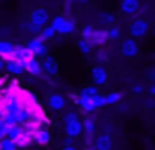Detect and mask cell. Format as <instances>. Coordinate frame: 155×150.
I'll return each mask as SVG.
<instances>
[{"label":"cell","instance_id":"obj_1","mask_svg":"<svg viewBox=\"0 0 155 150\" xmlns=\"http://www.w3.org/2000/svg\"><path fill=\"white\" fill-rule=\"evenodd\" d=\"M64 130L65 135L72 138H77L82 135V120L75 112H67L64 115Z\"/></svg>","mask_w":155,"mask_h":150},{"label":"cell","instance_id":"obj_2","mask_svg":"<svg viewBox=\"0 0 155 150\" xmlns=\"http://www.w3.org/2000/svg\"><path fill=\"white\" fill-rule=\"evenodd\" d=\"M127 32H128V35H130L132 38H135V40L142 38V37H145L148 32H150V23H148L145 18H135V20H132V22L128 23Z\"/></svg>","mask_w":155,"mask_h":150},{"label":"cell","instance_id":"obj_3","mask_svg":"<svg viewBox=\"0 0 155 150\" xmlns=\"http://www.w3.org/2000/svg\"><path fill=\"white\" fill-rule=\"evenodd\" d=\"M118 52L124 58H135L140 52V47H138L137 40L132 38V37H127L120 42V47H118Z\"/></svg>","mask_w":155,"mask_h":150},{"label":"cell","instance_id":"obj_4","mask_svg":"<svg viewBox=\"0 0 155 150\" xmlns=\"http://www.w3.org/2000/svg\"><path fill=\"white\" fill-rule=\"evenodd\" d=\"M25 47L30 50V53L35 57V58H44V57L47 55V52H48L47 43H45L44 40H40L37 35L32 37V38L28 40L27 43H25Z\"/></svg>","mask_w":155,"mask_h":150},{"label":"cell","instance_id":"obj_5","mask_svg":"<svg viewBox=\"0 0 155 150\" xmlns=\"http://www.w3.org/2000/svg\"><path fill=\"white\" fill-rule=\"evenodd\" d=\"M28 22L34 23V25H37L38 28H44V27L48 25V22H50V13H48L47 8H42V7L34 8L30 12V18H28Z\"/></svg>","mask_w":155,"mask_h":150},{"label":"cell","instance_id":"obj_6","mask_svg":"<svg viewBox=\"0 0 155 150\" xmlns=\"http://www.w3.org/2000/svg\"><path fill=\"white\" fill-rule=\"evenodd\" d=\"M90 78H92V83H94L95 87L107 85V82H108V70L105 68V65H94L90 68Z\"/></svg>","mask_w":155,"mask_h":150},{"label":"cell","instance_id":"obj_7","mask_svg":"<svg viewBox=\"0 0 155 150\" xmlns=\"http://www.w3.org/2000/svg\"><path fill=\"white\" fill-rule=\"evenodd\" d=\"M82 133L85 135V142L88 145L94 143V137L97 135V122L92 117H85L82 120Z\"/></svg>","mask_w":155,"mask_h":150},{"label":"cell","instance_id":"obj_8","mask_svg":"<svg viewBox=\"0 0 155 150\" xmlns=\"http://www.w3.org/2000/svg\"><path fill=\"white\" fill-rule=\"evenodd\" d=\"M94 150H112L114 147V140H112L110 133L107 132H102L98 135L94 137V143H92Z\"/></svg>","mask_w":155,"mask_h":150},{"label":"cell","instance_id":"obj_9","mask_svg":"<svg viewBox=\"0 0 155 150\" xmlns=\"http://www.w3.org/2000/svg\"><path fill=\"white\" fill-rule=\"evenodd\" d=\"M88 43H90L92 47H102L105 45V43L108 42L107 40V32H105L104 27H94V30H92V33L88 35Z\"/></svg>","mask_w":155,"mask_h":150},{"label":"cell","instance_id":"obj_10","mask_svg":"<svg viewBox=\"0 0 155 150\" xmlns=\"http://www.w3.org/2000/svg\"><path fill=\"white\" fill-rule=\"evenodd\" d=\"M40 62H42V70H44L45 75L54 77V75H57V73H58V63H57V60H55L54 55H48V53H47Z\"/></svg>","mask_w":155,"mask_h":150},{"label":"cell","instance_id":"obj_11","mask_svg":"<svg viewBox=\"0 0 155 150\" xmlns=\"http://www.w3.org/2000/svg\"><path fill=\"white\" fill-rule=\"evenodd\" d=\"M50 140H52V135H50V132H48L47 128H37V130L32 132V142L37 143L38 147L48 145Z\"/></svg>","mask_w":155,"mask_h":150},{"label":"cell","instance_id":"obj_12","mask_svg":"<svg viewBox=\"0 0 155 150\" xmlns=\"http://www.w3.org/2000/svg\"><path fill=\"white\" fill-rule=\"evenodd\" d=\"M65 103H67V100H65V97L62 95V93H50L48 98H47L48 108L54 110V112H60V110H64Z\"/></svg>","mask_w":155,"mask_h":150},{"label":"cell","instance_id":"obj_13","mask_svg":"<svg viewBox=\"0 0 155 150\" xmlns=\"http://www.w3.org/2000/svg\"><path fill=\"white\" fill-rule=\"evenodd\" d=\"M5 70L12 75H22V73H25V62L17 58H8L5 60Z\"/></svg>","mask_w":155,"mask_h":150},{"label":"cell","instance_id":"obj_14","mask_svg":"<svg viewBox=\"0 0 155 150\" xmlns=\"http://www.w3.org/2000/svg\"><path fill=\"white\" fill-rule=\"evenodd\" d=\"M118 8L124 15H135L140 10V0H120Z\"/></svg>","mask_w":155,"mask_h":150},{"label":"cell","instance_id":"obj_15","mask_svg":"<svg viewBox=\"0 0 155 150\" xmlns=\"http://www.w3.org/2000/svg\"><path fill=\"white\" fill-rule=\"evenodd\" d=\"M25 72L30 73L32 77H42V75H44V70H42V62H40V58H35V57L28 58L27 62H25Z\"/></svg>","mask_w":155,"mask_h":150},{"label":"cell","instance_id":"obj_16","mask_svg":"<svg viewBox=\"0 0 155 150\" xmlns=\"http://www.w3.org/2000/svg\"><path fill=\"white\" fill-rule=\"evenodd\" d=\"M97 22L100 23L104 28H107V27H110V25H115L117 15H115L114 12H110V10H100V12L97 13Z\"/></svg>","mask_w":155,"mask_h":150},{"label":"cell","instance_id":"obj_17","mask_svg":"<svg viewBox=\"0 0 155 150\" xmlns=\"http://www.w3.org/2000/svg\"><path fill=\"white\" fill-rule=\"evenodd\" d=\"M14 47H15V43L10 42L8 38H0V57L4 60L10 58L12 52H14Z\"/></svg>","mask_w":155,"mask_h":150},{"label":"cell","instance_id":"obj_18","mask_svg":"<svg viewBox=\"0 0 155 150\" xmlns=\"http://www.w3.org/2000/svg\"><path fill=\"white\" fill-rule=\"evenodd\" d=\"M105 32H107V40H108V42H115V40H120L122 38V27H118V25L107 27Z\"/></svg>","mask_w":155,"mask_h":150},{"label":"cell","instance_id":"obj_19","mask_svg":"<svg viewBox=\"0 0 155 150\" xmlns=\"http://www.w3.org/2000/svg\"><path fill=\"white\" fill-rule=\"evenodd\" d=\"M14 142H15V147H17V148H20V150L27 148V147L32 143V133H28V132L22 133V135L18 137V138H15Z\"/></svg>","mask_w":155,"mask_h":150},{"label":"cell","instance_id":"obj_20","mask_svg":"<svg viewBox=\"0 0 155 150\" xmlns=\"http://www.w3.org/2000/svg\"><path fill=\"white\" fill-rule=\"evenodd\" d=\"M104 95H105V103L107 105H117L124 98V93L120 92H108V93H104Z\"/></svg>","mask_w":155,"mask_h":150},{"label":"cell","instance_id":"obj_21","mask_svg":"<svg viewBox=\"0 0 155 150\" xmlns=\"http://www.w3.org/2000/svg\"><path fill=\"white\" fill-rule=\"evenodd\" d=\"M27 130H25V127L22 125V123H18V125H12L10 128H8V133H7V137L10 140H15V138H18V137L22 135V133H25Z\"/></svg>","mask_w":155,"mask_h":150},{"label":"cell","instance_id":"obj_22","mask_svg":"<svg viewBox=\"0 0 155 150\" xmlns=\"http://www.w3.org/2000/svg\"><path fill=\"white\" fill-rule=\"evenodd\" d=\"M77 48H78V52L82 53V55H90L92 53V50H94V47L88 43V40H85V38H78V42H77Z\"/></svg>","mask_w":155,"mask_h":150},{"label":"cell","instance_id":"obj_23","mask_svg":"<svg viewBox=\"0 0 155 150\" xmlns=\"http://www.w3.org/2000/svg\"><path fill=\"white\" fill-rule=\"evenodd\" d=\"M37 37H38L40 40H44V42H47V40H50V38H54V37H55V30L52 28L50 25H45L44 28L38 32Z\"/></svg>","mask_w":155,"mask_h":150},{"label":"cell","instance_id":"obj_24","mask_svg":"<svg viewBox=\"0 0 155 150\" xmlns=\"http://www.w3.org/2000/svg\"><path fill=\"white\" fill-rule=\"evenodd\" d=\"M95 65H105V63L110 60V57H108V52L107 50H98L97 53H95Z\"/></svg>","mask_w":155,"mask_h":150},{"label":"cell","instance_id":"obj_25","mask_svg":"<svg viewBox=\"0 0 155 150\" xmlns=\"http://www.w3.org/2000/svg\"><path fill=\"white\" fill-rule=\"evenodd\" d=\"M92 103H94V108L95 110L107 107V103H105V95H104V93H97V95H94V97H92Z\"/></svg>","mask_w":155,"mask_h":150},{"label":"cell","instance_id":"obj_26","mask_svg":"<svg viewBox=\"0 0 155 150\" xmlns=\"http://www.w3.org/2000/svg\"><path fill=\"white\" fill-rule=\"evenodd\" d=\"M97 93H100V92H98V87L87 85V87H84V88L80 90L78 95H80V97H94V95H97Z\"/></svg>","mask_w":155,"mask_h":150},{"label":"cell","instance_id":"obj_27","mask_svg":"<svg viewBox=\"0 0 155 150\" xmlns=\"http://www.w3.org/2000/svg\"><path fill=\"white\" fill-rule=\"evenodd\" d=\"M145 80H148V82H152V83H155V67L152 65V67H148V68H145Z\"/></svg>","mask_w":155,"mask_h":150},{"label":"cell","instance_id":"obj_28","mask_svg":"<svg viewBox=\"0 0 155 150\" xmlns=\"http://www.w3.org/2000/svg\"><path fill=\"white\" fill-rule=\"evenodd\" d=\"M15 147V142L14 140H10L8 137H5V138L0 140V150H5V148H14Z\"/></svg>","mask_w":155,"mask_h":150},{"label":"cell","instance_id":"obj_29","mask_svg":"<svg viewBox=\"0 0 155 150\" xmlns=\"http://www.w3.org/2000/svg\"><path fill=\"white\" fill-rule=\"evenodd\" d=\"M145 92V85L142 82H135L134 85H132V93H135V95H140V93Z\"/></svg>","mask_w":155,"mask_h":150},{"label":"cell","instance_id":"obj_30","mask_svg":"<svg viewBox=\"0 0 155 150\" xmlns=\"http://www.w3.org/2000/svg\"><path fill=\"white\" fill-rule=\"evenodd\" d=\"M8 128H10V127L7 125V123H2V125H0V140L2 138H5V137H7V133H8Z\"/></svg>","mask_w":155,"mask_h":150},{"label":"cell","instance_id":"obj_31","mask_svg":"<svg viewBox=\"0 0 155 150\" xmlns=\"http://www.w3.org/2000/svg\"><path fill=\"white\" fill-rule=\"evenodd\" d=\"M145 107H147V108H153V107H155V98H153V97H150V98L145 102Z\"/></svg>","mask_w":155,"mask_h":150},{"label":"cell","instance_id":"obj_32","mask_svg":"<svg viewBox=\"0 0 155 150\" xmlns=\"http://www.w3.org/2000/svg\"><path fill=\"white\" fill-rule=\"evenodd\" d=\"M74 140H75V138H72V137H67V135H65V138H64V147L74 145Z\"/></svg>","mask_w":155,"mask_h":150},{"label":"cell","instance_id":"obj_33","mask_svg":"<svg viewBox=\"0 0 155 150\" xmlns=\"http://www.w3.org/2000/svg\"><path fill=\"white\" fill-rule=\"evenodd\" d=\"M148 93H150V97L155 98V83H152V85L148 87Z\"/></svg>","mask_w":155,"mask_h":150},{"label":"cell","instance_id":"obj_34","mask_svg":"<svg viewBox=\"0 0 155 150\" xmlns=\"http://www.w3.org/2000/svg\"><path fill=\"white\" fill-rule=\"evenodd\" d=\"M4 70H5V60L2 58V57H0V73L4 72Z\"/></svg>","mask_w":155,"mask_h":150},{"label":"cell","instance_id":"obj_35","mask_svg":"<svg viewBox=\"0 0 155 150\" xmlns=\"http://www.w3.org/2000/svg\"><path fill=\"white\" fill-rule=\"evenodd\" d=\"M62 150H77V147H75V145H68V147H64Z\"/></svg>","mask_w":155,"mask_h":150},{"label":"cell","instance_id":"obj_36","mask_svg":"<svg viewBox=\"0 0 155 150\" xmlns=\"http://www.w3.org/2000/svg\"><path fill=\"white\" fill-rule=\"evenodd\" d=\"M77 3H87V2H90V0H75Z\"/></svg>","mask_w":155,"mask_h":150},{"label":"cell","instance_id":"obj_37","mask_svg":"<svg viewBox=\"0 0 155 150\" xmlns=\"http://www.w3.org/2000/svg\"><path fill=\"white\" fill-rule=\"evenodd\" d=\"M5 150H20V148H17V147H14V148H5Z\"/></svg>","mask_w":155,"mask_h":150},{"label":"cell","instance_id":"obj_38","mask_svg":"<svg viewBox=\"0 0 155 150\" xmlns=\"http://www.w3.org/2000/svg\"><path fill=\"white\" fill-rule=\"evenodd\" d=\"M0 93H2V80H0Z\"/></svg>","mask_w":155,"mask_h":150}]
</instances>
